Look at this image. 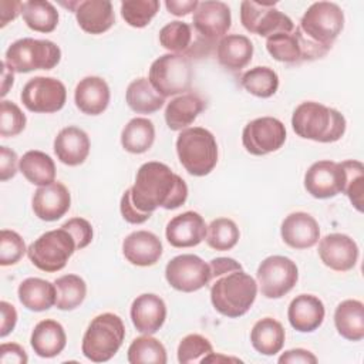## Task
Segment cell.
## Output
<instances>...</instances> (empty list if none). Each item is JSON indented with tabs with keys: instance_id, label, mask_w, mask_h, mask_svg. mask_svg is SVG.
I'll return each instance as SVG.
<instances>
[{
	"instance_id": "6da1fadb",
	"label": "cell",
	"mask_w": 364,
	"mask_h": 364,
	"mask_svg": "<svg viewBox=\"0 0 364 364\" xmlns=\"http://www.w3.org/2000/svg\"><path fill=\"white\" fill-rule=\"evenodd\" d=\"M129 192L134 206L142 213H152L158 208L172 210L188 199L186 182L168 165L156 161L139 166Z\"/></svg>"
},
{
	"instance_id": "7a4b0ae2",
	"label": "cell",
	"mask_w": 364,
	"mask_h": 364,
	"mask_svg": "<svg viewBox=\"0 0 364 364\" xmlns=\"http://www.w3.org/2000/svg\"><path fill=\"white\" fill-rule=\"evenodd\" d=\"M291 127L303 139L330 144L344 135L347 122L340 111L316 101H304L293 111Z\"/></svg>"
},
{
	"instance_id": "3957f363",
	"label": "cell",
	"mask_w": 364,
	"mask_h": 364,
	"mask_svg": "<svg viewBox=\"0 0 364 364\" xmlns=\"http://www.w3.org/2000/svg\"><path fill=\"white\" fill-rule=\"evenodd\" d=\"M257 296V282L242 270H233L213 279L210 301L213 309L229 318L246 314Z\"/></svg>"
},
{
	"instance_id": "277c9868",
	"label": "cell",
	"mask_w": 364,
	"mask_h": 364,
	"mask_svg": "<svg viewBox=\"0 0 364 364\" xmlns=\"http://www.w3.org/2000/svg\"><path fill=\"white\" fill-rule=\"evenodd\" d=\"M181 165L192 176H205L218 164V144L210 131L202 127L182 129L176 138Z\"/></svg>"
},
{
	"instance_id": "5b68a950",
	"label": "cell",
	"mask_w": 364,
	"mask_h": 364,
	"mask_svg": "<svg viewBox=\"0 0 364 364\" xmlns=\"http://www.w3.org/2000/svg\"><path fill=\"white\" fill-rule=\"evenodd\" d=\"M124 338L125 326L122 318L114 313H102L88 324L82 337L81 351L92 363H105L118 353Z\"/></svg>"
},
{
	"instance_id": "8992f818",
	"label": "cell",
	"mask_w": 364,
	"mask_h": 364,
	"mask_svg": "<svg viewBox=\"0 0 364 364\" xmlns=\"http://www.w3.org/2000/svg\"><path fill=\"white\" fill-rule=\"evenodd\" d=\"M61 60L60 47L50 40L24 37L9 46L4 63L14 73H30L34 70H51Z\"/></svg>"
},
{
	"instance_id": "52a82bcc",
	"label": "cell",
	"mask_w": 364,
	"mask_h": 364,
	"mask_svg": "<svg viewBox=\"0 0 364 364\" xmlns=\"http://www.w3.org/2000/svg\"><path fill=\"white\" fill-rule=\"evenodd\" d=\"M193 78L192 65L188 57L181 54H164L158 57L149 68L148 80L151 85L164 97L186 94Z\"/></svg>"
},
{
	"instance_id": "ba28073f",
	"label": "cell",
	"mask_w": 364,
	"mask_h": 364,
	"mask_svg": "<svg viewBox=\"0 0 364 364\" xmlns=\"http://www.w3.org/2000/svg\"><path fill=\"white\" fill-rule=\"evenodd\" d=\"M75 250L77 246L70 232L60 228L48 230L36 239L27 247V256L37 269L54 273L65 267Z\"/></svg>"
},
{
	"instance_id": "9c48e42d",
	"label": "cell",
	"mask_w": 364,
	"mask_h": 364,
	"mask_svg": "<svg viewBox=\"0 0 364 364\" xmlns=\"http://www.w3.org/2000/svg\"><path fill=\"white\" fill-rule=\"evenodd\" d=\"M344 27L341 7L331 1L313 3L303 14L299 28L311 41L331 48Z\"/></svg>"
},
{
	"instance_id": "30bf717a",
	"label": "cell",
	"mask_w": 364,
	"mask_h": 364,
	"mask_svg": "<svg viewBox=\"0 0 364 364\" xmlns=\"http://www.w3.org/2000/svg\"><path fill=\"white\" fill-rule=\"evenodd\" d=\"M256 279L262 296L266 299H280L296 286L299 269L291 259L274 255L260 262Z\"/></svg>"
},
{
	"instance_id": "8fae6325",
	"label": "cell",
	"mask_w": 364,
	"mask_h": 364,
	"mask_svg": "<svg viewBox=\"0 0 364 364\" xmlns=\"http://www.w3.org/2000/svg\"><path fill=\"white\" fill-rule=\"evenodd\" d=\"M240 23L253 34L270 37L276 33H291L293 20L276 9V3H257L245 0L240 3Z\"/></svg>"
},
{
	"instance_id": "7c38bea8",
	"label": "cell",
	"mask_w": 364,
	"mask_h": 364,
	"mask_svg": "<svg viewBox=\"0 0 364 364\" xmlns=\"http://www.w3.org/2000/svg\"><path fill=\"white\" fill-rule=\"evenodd\" d=\"M165 279L171 287L183 293L198 291L212 282L209 263L191 253L171 259L165 267Z\"/></svg>"
},
{
	"instance_id": "4fadbf2b",
	"label": "cell",
	"mask_w": 364,
	"mask_h": 364,
	"mask_svg": "<svg viewBox=\"0 0 364 364\" xmlns=\"http://www.w3.org/2000/svg\"><path fill=\"white\" fill-rule=\"evenodd\" d=\"M20 100L31 112L51 114L64 107L67 90L65 85L54 77H34L24 84Z\"/></svg>"
},
{
	"instance_id": "5bb4252c",
	"label": "cell",
	"mask_w": 364,
	"mask_h": 364,
	"mask_svg": "<svg viewBox=\"0 0 364 364\" xmlns=\"http://www.w3.org/2000/svg\"><path fill=\"white\" fill-rule=\"evenodd\" d=\"M286 141L284 124L274 117H260L247 122L242 131L243 148L256 156L276 152Z\"/></svg>"
},
{
	"instance_id": "9a60e30c",
	"label": "cell",
	"mask_w": 364,
	"mask_h": 364,
	"mask_svg": "<svg viewBox=\"0 0 364 364\" xmlns=\"http://www.w3.org/2000/svg\"><path fill=\"white\" fill-rule=\"evenodd\" d=\"M195 33L210 46L219 43L232 26L230 9L223 1H199L192 18Z\"/></svg>"
},
{
	"instance_id": "2e32d148",
	"label": "cell",
	"mask_w": 364,
	"mask_h": 364,
	"mask_svg": "<svg viewBox=\"0 0 364 364\" xmlns=\"http://www.w3.org/2000/svg\"><path fill=\"white\" fill-rule=\"evenodd\" d=\"M346 173L341 162L317 161L304 173V189L316 199L334 198L343 193Z\"/></svg>"
},
{
	"instance_id": "e0dca14e",
	"label": "cell",
	"mask_w": 364,
	"mask_h": 364,
	"mask_svg": "<svg viewBox=\"0 0 364 364\" xmlns=\"http://www.w3.org/2000/svg\"><path fill=\"white\" fill-rule=\"evenodd\" d=\"M318 256L324 266L334 272H348L358 260V246L344 233L326 235L318 242Z\"/></svg>"
},
{
	"instance_id": "ac0fdd59",
	"label": "cell",
	"mask_w": 364,
	"mask_h": 364,
	"mask_svg": "<svg viewBox=\"0 0 364 364\" xmlns=\"http://www.w3.org/2000/svg\"><path fill=\"white\" fill-rule=\"evenodd\" d=\"M34 215L46 222H54L63 218L71 206V195L61 182H53L38 186L31 199Z\"/></svg>"
},
{
	"instance_id": "d6986e66",
	"label": "cell",
	"mask_w": 364,
	"mask_h": 364,
	"mask_svg": "<svg viewBox=\"0 0 364 364\" xmlns=\"http://www.w3.org/2000/svg\"><path fill=\"white\" fill-rule=\"evenodd\" d=\"M206 223L203 218L193 210L173 216L165 229L166 240L173 247H193L206 237Z\"/></svg>"
},
{
	"instance_id": "ffe728a7",
	"label": "cell",
	"mask_w": 364,
	"mask_h": 364,
	"mask_svg": "<svg viewBox=\"0 0 364 364\" xmlns=\"http://www.w3.org/2000/svg\"><path fill=\"white\" fill-rule=\"evenodd\" d=\"M283 242L293 249L313 247L320 239L317 220L306 212H293L284 218L280 226Z\"/></svg>"
},
{
	"instance_id": "44dd1931",
	"label": "cell",
	"mask_w": 364,
	"mask_h": 364,
	"mask_svg": "<svg viewBox=\"0 0 364 364\" xmlns=\"http://www.w3.org/2000/svg\"><path fill=\"white\" fill-rule=\"evenodd\" d=\"M131 320L142 334L156 333L166 320V304L154 293L139 294L131 304Z\"/></svg>"
},
{
	"instance_id": "7402d4cb",
	"label": "cell",
	"mask_w": 364,
	"mask_h": 364,
	"mask_svg": "<svg viewBox=\"0 0 364 364\" xmlns=\"http://www.w3.org/2000/svg\"><path fill=\"white\" fill-rule=\"evenodd\" d=\"M162 242L148 230L129 233L122 242V255L134 266H154L162 256Z\"/></svg>"
},
{
	"instance_id": "603a6c76",
	"label": "cell",
	"mask_w": 364,
	"mask_h": 364,
	"mask_svg": "<svg viewBox=\"0 0 364 364\" xmlns=\"http://www.w3.org/2000/svg\"><path fill=\"white\" fill-rule=\"evenodd\" d=\"M90 138L78 127L63 128L54 138V154L57 159L68 166H78L85 162L90 154Z\"/></svg>"
},
{
	"instance_id": "cb8c5ba5",
	"label": "cell",
	"mask_w": 364,
	"mask_h": 364,
	"mask_svg": "<svg viewBox=\"0 0 364 364\" xmlns=\"http://www.w3.org/2000/svg\"><path fill=\"white\" fill-rule=\"evenodd\" d=\"M326 316L323 301L313 294L296 296L287 309V318L290 326L300 333H311L317 330Z\"/></svg>"
},
{
	"instance_id": "d4e9b609",
	"label": "cell",
	"mask_w": 364,
	"mask_h": 364,
	"mask_svg": "<svg viewBox=\"0 0 364 364\" xmlns=\"http://www.w3.org/2000/svg\"><path fill=\"white\" fill-rule=\"evenodd\" d=\"M111 92L107 81L97 75H88L80 80L74 91L77 108L87 115L102 114L109 104Z\"/></svg>"
},
{
	"instance_id": "484cf974",
	"label": "cell",
	"mask_w": 364,
	"mask_h": 364,
	"mask_svg": "<svg viewBox=\"0 0 364 364\" xmlns=\"http://www.w3.org/2000/svg\"><path fill=\"white\" fill-rule=\"evenodd\" d=\"M74 14L80 28L88 34H102L115 23L114 9L108 0L78 1Z\"/></svg>"
},
{
	"instance_id": "4316f807",
	"label": "cell",
	"mask_w": 364,
	"mask_h": 364,
	"mask_svg": "<svg viewBox=\"0 0 364 364\" xmlns=\"http://www.w3.org/2000/svg\"><path fill=\"white\" fill-rule=\"evenodd\" d=\"M30 344L38 357L53 358L65 348L67 334L58 321L46 318L36 324L30 337Z\"/></svg>"
},
{
	"instance_id": "83f0119b",
	"label": "cell",
	"mask_w": 364,
	"mask_h": 364,
	"mask_svg": "<svg viewBox=\"0 0 364 364\" xmlns=\"http://www.w3.org/2000/svg\"><path fill=\"white\" fill-rule=\"evenodd\" d=\"M205 107V101L193 92L178 95L165 108V122L171 131L186 129Z\"/></svg>"
},
{
	"instance_id": "f1b7e54d",
	"label": "cell",
	"mask_w": 364,
	"mask_h": 364,
	"mask_svg": "<svg viewBox=\"0 0 364 364\" xmlns=\"http://www.w3.org/2000/svg\"><path fill=\"white\" fill-rule=\"evenodd\" d=\"M216 57L222 67L230 71L245 68L253 57V44L242 34H226L216 46Z\"/></svg>"
},
{
	"instance_id": "f546056e",
	"label": "cell",
	"mask_w": 364,
	"mask_h": 364,
	"mask_svg": "<svg viewBox=\"0 0 364 364\" xmlns=\"http://www.w3.org/2000/svg\"><path fill=\"white\" fill-rule=\"evenodd\" d=\"M334 326L337 333L348 341L364 338V304L355 299L341 301L334 311Z\"/></svg>"
},
{
	"instance_id": "4dcf8cb0",
	"label": "cell",
	"mask_w": 364,
	"mask_h": 364,
	"mask_svg": "<svg viewBox=\"0 0 364 364\" xmlns=\"http://www.w3.org/2000/svg\"><path fill=\"white\" fill-rule=\"evenodd\" d=\"M23 307L31 311H46L55 306V286L40 277L24 279L17 289Z\"/></svg>"
},
{
	"instance_id": "1f68e13d",
	"label": "cell",
	"mask_w": 364,
	"mask_h": 364,
	"mask_svg": "<svg viewBox=\"0 0 364 364\" xmlns=\"http://www.w3.org/2000/svg\"><path fill=\"white\" fill-rule=\"evenodd\" d=\"M286 331L280 321L264 317L255 323L250 331V343L253 348L263 355H274L284 346Z\"/></svg>"
},
{
	"instance_id": "d6a6232c",
	"label": "cell",
	"mask_w": 364,
	"mask_h": 364,
	"mask_svg": "<svg viewBox=\"0 0 364 364\" xmlns=\"http://www.w3.org/2000/svg\"><path fill=\"white\" fill-rule=\"evenodd\" d=\"M18 169L33 185L46 186L55 182V164L51 156L43 151H27L20 158Z\"/></svg>"
},
{
	"instance_id": "836d02e7",
	"label": "cell",
	"mask_w": 364,
	"mask_h": 364,
	"mask_svg": "<svg viewBox=\"0 0 364 364\" xmlns=\"http://www.w3.org/2000/svg\"><path fill=\"white\" fill-rule=\"evenodd\" d=\"M125 100L128 107L136 114H154L165 104V98L151 85L149 80L144 77L129 82Z\"/></svg>"
},
{
	"instance_id": "e575fe53",
	"label": "cell",
	"mask_w": 364,
	"mask_h": 364,
	"mask_svg": "<svg viewBox=\"0 0 364 364\" xmlns=\"http://www.w3.org/2000/svg\"><path fill=\"white\" fill-rule=\"evenodd\" d=\"M155 141L154 122L144 117L132 118L121 132V145L129 154L146 152Z\"/></svg>"
},
{
	"instance_id": "d590c367",
	"label": "cell",
	"mask_w": 364,
	"mask_h": 364,
	"mask_svg": "<svg viewBox=\"0 0 364 364\" xmlns=\"http://www.w3.org/2000/svg\"><path fill=\"white\" fill-rule=\"evenodd\" d=\"M21 16L27 27L38 33H51L58 24V11L47 0L24 1Z\"/></svg>"
},
{
	"instance_id": "8d00e7d4",
	"label": "cell",
	"mask_w": 364,
	"mask_h": 364,
	"mask_svg": "<svg viewBox=\"0 0 364 364\" xmlns=\"http://www.w3.org/2000/svg\"><path fill=\"white\" fill-rule=\"evenodd\" d=\"M55 307L63 311H71L80 307L87 296V284L78 274H64L54 280Z\"/></svg>"
},
{
	"instance_id": "74e56055",
	"label": "cell",
	"mask_w": 364,
	"mask_h": 364,
	"mask_svg": "<svg viewBox=\"0 0 364 364\" xmlns=\"http://www.w3.org/2000/svg\"><path fill=\"white\" fill-rule=\"evenodd\" d=\"M240 85L255 97L269 98L279 88V75L270 67L257 65L242 74Z\"/></svg>"
},
{
	"instance_id": "f35d334b",
	"label": "cell",
	"mask_w": 364,
	"mask_h": 364,
	"mask_svg": "<svg viewBox=\"0 0 364 364\" xmlns=\"http://www.w3.org/2000/svg\"><path fill=\"white\" fill-rule=\"evenodd\" d=\"M127 357L131 364H165L168 361L164 344L151 334L134 338Z\"/></svg>"
},
{
	"instance_id": "ab89813d",
	"label": "cell",
	"mask_w": 364,
	"mask_h": 364,
	"mask_svg": "<svg viewBox=\"0 0 364 364\" xmlns=\"http://www.w3.org/2000/svg\"><path fill=\"white\" fill-rule=\"evenodd\" d=\"M193 40L195 34L192 27L185 21H171L159 31V44L172 54H181L186 57Z\"/></svg>"
},
{
	"instance_id": "60d3db41",
	"label": "cell",
	"mask_w": 364,
	"mask_h": 364,
	"mask_svg": "<svg viewBox=\"0 0 364 364\" xmlns=\"http://www.w3.org/2000/svg\"><path fill=\"white\" fill-rule=\"evenodd\" d=\"M240 232L237 225L229 218H218L210 222L206 229V243L218 252H226L236 246Z\"/></svg>"
},
{
	"instance_id": "b9f144b4",
	"label": "cell",
	"mask_w": 364,
	"mask_h": 364,
	"mask_svg": "<svg viewBox=\"0 0 364 364\" xmlns=\"http://www.w3.org/2000/svg\"><path fill=\"white\" fill-rule=\"evenodd\" d=\"M267 53L280 63L294 64L301 61V50L296 31L276 33L266 38Z\"/></svg>"
},
{
	"instance_id": "7bdbcfd3",
	"label": "cell",
	"mask_w": 364,
	"mask_h": 364,
	"mask_svg": "<svg viewBox=\"0 0 364 364\" xmlns=\"http://www.w3.org/2000/svg\"><path fill=\"white\" fill-rule=\"evenodd\" d=\"M158 0H125L121 3V16L125 23L135 28H142L159 11Z\"/></svg>"
},
{
	"instance_id": "ee69618b",
	"label": "cell",
	"mask_w": 364,
	"mask_h": 364,
	"mask_svg": "<svg viewBox=\"0 0 364 364\" xmlns=\"http://www.w3.org/2000/svg\"><path fill=\"white\" fill-rule=\"evenodd\" d=\"M341 166L346 173L344 191L351 205L363 212V195H364V165L360 161L348 159L341 162Z\"/></svg>"
},
{
	"instance_id": "f6af8a7d",
	"label": "cell",
	"mask_w": 364,
	"mask_h": 364,
	"mask_svg": "<svg viewBox=\"0 0 364 364\" xmlns=\"http://www.w3.org/2000/svg\"><path fill=\"white\" fill-rule=\"evenodd\" d=\"M213 351L210 341L200 334L185 336L178 346V361L181 364L200 363L208 354Z\"/></svg>"
},
{
	"instance_id": "bcb514c9",
	"label": "cell",
	"mask_w": 364,
	"mask_h": 364,
	"mask_svg": "<svg viewBox=\"0 0 364 364\" xmlns=\"http://www.w3.org/2000/svg\"><path fill=\"white\" fill-rule=\"evenodd\" d=\"M26 115L17 104L3 100L0 102V135L1 138L16 136L26 128Z\"/></svg>"
},
{
	"instance_id": "7dc6e473",
	"label": "cell",
	"mask_w": 364,
	"mask_h": 364,
	"mask_svg": "<svg viewBox=\"0 0 364 364\" xmlns=\"http://www.w3.org/2000/svg\"><path fill=\"white\" fill-rule=\"evenodd\" d=\"M27 252L23 237L9 229H3L0 233V264L11 266L20 262V259Z\"/></svg>"
},
{
	"instance_id": "c3c4849f",
	"label": "cell",
	"mask_w": 364,
	"mask_h": 364,
	"mask_svg": "<svg viewBox=\"0 0 364 364\" xmlns=\"http://www.w3.org/2000/svg\"><path fill=\"white\" fill-rule=\"evenodd\" d=\"M61 228L65 229L67 232H70V235L73 236V239L75 242L77 250L87 247L92 242V236H94L92 226L84 218H71L67 222H64L61 225Z\"/></svg>"
},
{
	"instance_id": "681fc988",
	"label": "cell",
	"mask_w": 364,
	"mask_h": 364,
	"mask_svg": "<svg viewBox=\"0 0 364 364\" xmlns=\"http://www.w3.org/2000/svg\"><path fill=\"white\" fill-rule=\"evenodd\" d=\"M18 156L9 146H0V181L6 182L16 176L18 169Z\"/></svg>"
},
{
	"instance_id": "f907efd6",
	"label": "cell",
	"mask_w": 364,
	"mask_h": 364,
	"mask_svg": "<svg viewBox=\"0 0 364 364\" xmlns=\"http://www.w3.org/2000/svg\"><path fill=\"white\" fill-rule=\"evenodd\" d=\"M119 210H121V215L122 218L128 222V223H132V225H141L144 222H146L152 213H142L139 212L132 200H131V192L129 189H127L124 193H122V198H121V202H119Z\"/></svg>"
},
{
	"instance_id": "816d5d0a",
	"label": "cell",
	"mask_w": 364,
	"mask_h": 364,
	"mask_svg": "<svg viewBox=\"0 0 364 364\" xmlns=\"http://www.w3.org/2000/svg\"><path fill=\"white\" fill-rule=\"evenodd\" d=\"M28 361L26 350L17 343H3L0 346L1 364H26Z\"/></svg>"
},
{
	"instance_id": "f5cc1de1",
	"label": "cell",
	"mask_w": 364,
	"mask_h": 364,
	"mask_svg": "<svg viewBox=\"0 0 364 364\" xmlns=\"http://www.w3.org/2000/svg\"><path fill=\"white\" fill-rule=\"evenodd\" d=\"M0 313H1V321H0V337L4 338L9 336L17 323V311L13 304L9 301H0Z\"/></svg>"
},
{
	"instance_id": "db71d44e",
	"label": "cell",
	"mask_w": 364,
	"mask_h": 364,
	"mask_svg": "<svg viewBox=\"0 0 364 364\" xmlns=\"http://www.w3.org/2000/svg\"><path fill=\"white\" fill-rule=\"evenodd\" d=\"M279 363H284V364H316L317 363V357L304 348H291L284 351L280 357H279Z\"/></svg>"
},
{
	"instance_id": "11a10c76",
	"label": "cell",
	"mask_w": 364,
	"mask_h": 364,
	"mask_svg": "<svg viewBox=\"0 0 364 364\" xmlns=\"http://www.w3.org/2000/svg\"><path fill=\"white\" fill-rule=\"evenodd\" d=\"M209 267L212 280L233 270H242V264L232 257H215L209 262Z\"/></svg>"
},
{
	"instance_id": "9f6ffc18",
	"label": "cell",
	"mask_w": 364,
	"mask_h": 364,
	"mask_svg": "<svg viewBox=\"0 0 364 364\" xmlns=\"http://www.w3.org/2000/svg\"><path fill=\"white\" fill-rule=\"evenodd\" d=\"M21 9H23L21 1L1 0L0 1V27H6L10 21L16 20V17L21 14Z\"/></svg>"
},
{
	"instance_id": "6f0895ef",
	"label": "cell",
	"mask_w": 364,
	"mask_h": 364,
	"mask_svg": "<svg viewBox=\"0 0 364 364\" xmlns=\"http://www.w3.org/2000/svg\"><path fill=\"white\" fill-rule=\"evenodd\" d=\"M199 1L198 0H166L165 6L168 9V11L173 16L182 17V16H188L191 13H193L198 7Z\"/></svg>"
},
{
	"instance_id": "680465c9",
	"label": "cell",
	"mask_w": 364,
	"mask_h": 364,
	"mask_svg": "<svg viewBox=\"0 0 364 364\" xmlns=\"http://www.w3.org/2000/svg\"><path fill=\"white\" fill-rule=\"evenodd\" d=\"M14 71L9 68V65L3 61L1 63V91L0 95L6 97V94L9 92V90L11 88L13 82H14Z\"/></svg>"
},
{
	"instance_id": "91938a15",
	"label": "cell",
	"mask_w": 364,
	"mask_h": 364,
	"mask_svg": "<svg viewBox=\"0 0 364 364\" xmlns=\"http://www.w3.org/2000/svg\"><path fill=\"white\" fill-rule=\"evenodd\" d=\"M229 361H233V363H242V360L239 358H235V357H226V355H222V354H216V353H210L208 354L205 358H202V364L205 363H229Z\"/></svg>"
}]
</instances>
